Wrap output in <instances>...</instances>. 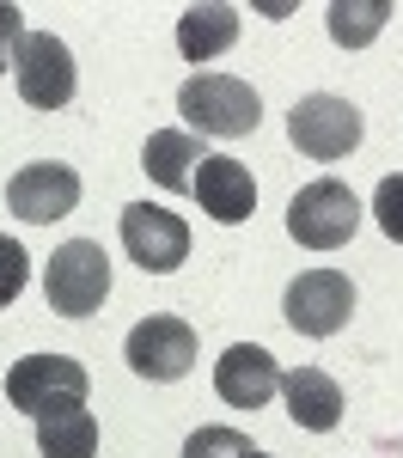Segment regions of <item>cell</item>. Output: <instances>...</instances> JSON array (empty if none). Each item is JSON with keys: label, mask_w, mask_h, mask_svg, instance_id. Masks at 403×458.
Instances as JSON below:
<instances>
[{"label": "cell", "mask_w": 403, "mask_h": 458, "mask_svg": "<svg viewBox=\"0 0 403 458\" xmlns=\"http://www.w3.org/2000/svg\"><path fill=\"white\" fill-rule=\"evenodd\" d=\"M86 367L73 360V354H25V360H13V373H6V403L13 410H25V416H43V410H62V403H86Z\"/></svg>", "instance_id": "5b68a950"}, {"label": "cell", "mask_w": 403, "mask_h": 458, "mask_svg": "<svg viewBox=\"0 0 403 458\" xmlns=\"http://www.w3.org/2000/svg\"><path fill=\"white\" fill-rule=\"evenodd\" d=\"M202 141L189 135V129H153L141 147V172L159 183V190H196V172H202Z\"/></svg>", "instance_id": "5bb4252c"}, {"label": "cell", "mask_w": 403, "mask_h": 458, "mask_svg": "<svg viewBox=\"0 0 403 458\" xmlns=\"http://www.w3.org/2000/svg\"><path fill=\"white\" fill-rule=\"evenodd\" d=\"M251 458H269V453H251Z\"/></svg>", "instance_id": "7402d4cb"}, {"label": "cell", "mask_w": 403, "mask_h": 458, "mask_svg": "<svg viewBox=\"0 0 403 458\" xmlns=\"http://www.w3.org/2000/svg\"><path fill=\"white\" fill-rule=\"evenodd\" d=\"M373 214H379V233L403 245V172L379 177V190H373Z\"/></svg>", "instance_id": "ffe728a7"}, {"label": "cell", "mask_w": 403, "mask_h": 458, "mask_svg": "<svg viewBox=\"0 0 403 458\" xmlns=\"http://www.w3.org/2000/svg\"><path fill=\"white\" fill-rule=\"evenodd\" d=\"M13 80H19V98H25L31 110H62V105H73V86H80L68 43H62L55 31H31L25 43H19Z\"/></svg>", "instance_id": "52a82bcc"}, {"label": "cell", "mask_w": 403, "mask_h": 458, "mask_svg": "<svg viewBox=\"0 0 403 458\" xmlns=\"http://www.w3.org/2000/svg\"><path fill=\"white\" fill-rule=\"evenodd\" d=\"M256 446L239 434V428H220V422H208V428H196L189 440H183V458H251Z\"/></svg>", "instance_id": "ac0fdd59"}, {"label": "cell", "mask_w": 403, "mask_h": 458, "mask_svg": "<svg viewBox=\"0 0 403 458\" xmlns=\"http://www.w3.org/2000/svg\"><path fill=\"white\" fill-rule=\"evenodd\" d=\"M122 250L129 263H141L147 276H172L189 257V226L159 202H129L122 208Z\"/></svg>", "instance_id": "9c48e42d"}, {"label": "cell", "mask_w": 403, "mask_h": 458, "mask_svg": "<svg viewBox=\"0 0 403 458\" xmlns=\"http://www.w3.org/2000/svg\"><path fill=\"white\" fill-rule=\"evenodd\" d=\"M6 208L31 226H49L62 214L80 208V172L73 165H55V159H37V165H19L13 183H6Z\"/></svg>", "instance_id": "30bf717a"}, {"label": "cell", "mask_w": 403, "mask_h": 458, "mask_svg": "<svg viewBox=\"0 0 403 458\" xmlns=\"http://www.w3.org/2000/svg\"><path fill=\"white\" fill-rule=\"evenodd\" d=\"M366 123L361 110L348 105V98H336V92H312V98H299V105L288 110V141L306 153V159H318V165H330V159H348L355 147H361Z\"/></svg>", "instance_id": "3957f363"}, {"label": "cell", "mask_w": 403, "mask_h": 458, "mask_svg": "<svg viewBox=\"0 0 403 458\" xmlns=\"http://www.w3.org/2000/svg\"><path fill=\"white\" fill-rule=\"evenodd\" d=\"M281 312H288V324L299 336H336L348 324V312H355V282L342 269H306V276L288 282Z\"/></svg>", "instance_id": "ba28073f"}, {"label": "cell", "mask_w": 403, "mask_h": 458, "mask_svg": "<svg viewBox=\"0 0 403 458\" xmlns=\"http://www.w3.org/2000/svg\"><path fill=\"white\" fill-rule=\"evenodd\" d=\"M25 13H19V6H13V0H0V73L13 68V62H19V43H25Z\"/></svg>", "instance_id": "44dd1931"}, {"label": "cell", "mask_w": 403, "mask_h": 458, "mask_svg": "<svg viewBox=\"0 0 403 458\" xmlns=\"http://www.w3.org/2000/svg\"><path fill=\"white\" fill-rule=\"evenodd\" d=\"M239 43V6H226V0H208V6H183L178 19V55L183 62H214Z\"/></svg>", "instance_id": "9a60e30c"}, {"label": "cell", "mask_w": 403, "mask_h": 458, "mask_svg": "<svg viewBox=\"0 0 403 458\" xmlns=\"http://www.w3.org/2000/svg\"><path fill=\"white\" fill-rule=\"evenodd\" d=\"M122 360H129L141 379H153V386H172V379H183V373L196 367V330L172 312H153L129 330Z\"/></svg>", "instance_id": "8992f818"}, {"label": "cell", "mask_w": 403, "mask_h": 458, "mask_svg": "<svg viewBox=\"0 0 403 458\" xmlns=\"http://www.w3.org/2000/svg\"><path fill=\"white\" fill-rule=\"evenodd\" d=\"M330 37L342 43V49H366L373 37L385 31V19H391V0H330Z\"/></svg>", "instance_id": "e0dca14e"}, {"label": "cell", "mask_w": 403, "mask_h": 458, "mask_svg": "<svg viewBox=\"0 0 403 458\" xmlns=\"http://www.w3.org/2000/svg\"><path fill=\"white\" fill-rule=\"evenodd\" d=\"M208 220L220 226H239V220H251L256 214V177L245 159H232V153H208L202 159V172H196V190H189Z\"/></svg>", "instance_id": "8fae6325"}, {"label": "cell", "mask_w": 403, "mask_h": 458, "mask_svg": "<svg viewBox=\"0 0 403 458\" xmlns=\"http://www.w3.org/2000/svg\"><path fill=\"white\" fill-rule=\"evenodd\" d=\"M214 391H220V403H232V410H263L281 391V367L256 343H232L214 360Z\"/></svg>", "instance_id": "7c38bea8"}, {"label": "cell", "mask_w": 403, "mask_h": 458, "mask_svg": "<svg viewBox=\"0 0 403 458\" xmlns=\"http://www.w3.org/2000/svg\"><path fill=\"white\" fill-rule=\"evenodd\" d=\"M37 453L43 458H92L98 453V416L86 403H62L37 416Z\"/></svg>", "instance_id": "2e32d148"}, {"label": "cell", "mask_w": 403, "mask_h": 458, "mask_svg": "<svg viewBox=\"0 0 403 458\" xmlns=\"http://www.w3.org/2000/svg\"><path fill=\"white\" fill-rule=\"evenodd\" d=\"M25 282H31V257H25L19 239H6V233H0V312L25 293Z\"/></svg>", "instance_id": "d6986e66"}, {"label": "cell", "mask_w": 403, "mask_h": 458, "mask_svg": "<svg viewBox=\"0 0 403 458\" xmlns=\"http://www.w3.org/2000/svg\"><path fill=\"white\" fill-rule=\"evenodd\" d=\"M355 226H361V202H355V190H348L342 177H318V183H306V190L288 202V233L306 250L348 245Z\"/></svg>", "instance_id": "277c9868"}, {"label": "cell", "mask_w": 403, "mask_h": 458, "mask_svg": "<svg viewBox=\"0 0 403 458\" xmlns=\"http://www.w3.org/2000/svg\"><path fill=\"white\" fill-rule=\"evenodd\" d=\"M178 116L189 123V135H214V141H239L263 123V98L251 80L232 73H189L178 86Z\"/></svg>", "instance_id": "6da1fadb"}, {"label": "cell", "mask_w": 403, "mask_h": 458, "mask_svg": "<svg viewBox=\"0 0 403 458\" xmlns=\"http://www.w3.org/2000/svg\"><path fill=\"white\" fill-rule=\"evenodd\" d=\"M43 293H49V312L92 318L110 300V257H105V245H92V239L55 245L49 269H43Z\"/></svg>", "instance_id": "7a4b0ae2"}, {"label": "cell", "mask_w": 403, "mask_h": 458, "mask_svg": "<svg viewBox=\"0 0 403 458\" xmlns=\"http://www.w3.org/2000/svg\"><path fill=\"white\" fill-rule=\"evenodd\" d=\"M281 397H288V416L306 434H330L342 422V386L330 379L324 367H288L281 373Z\"/></svg>", "instance_id": "4fadbf2b"}]
</instances>
